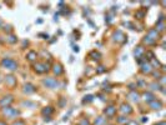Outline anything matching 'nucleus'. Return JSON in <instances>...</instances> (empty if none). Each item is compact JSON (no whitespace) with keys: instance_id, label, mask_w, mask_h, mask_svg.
I'll list each match as a JSON object with an SVG mask.
<instances>
[{"instance_id":"nucleus-15","label":"nucleus","mask_w":166,"mask_h":125,"mask_svg":"<svg viewBox=\"0 0 166 125\" xmlns=\"http://www.w3.org/2000/svg\"><path fill=\"white\" fill-rule=\"evenodd\" d=\"M36 90L35 89V86H34L33 84H26L25 86H24V93H26V94H31V93H34Z\"/></svg>"},{"instance_id":"nucleus-11","label":"nucleus","mask_w":166,"mask_h":125,"mask_svg":"<svg viewBox=\"0 0 166 125\" xmlns=\"http://www.w3.org/2000/svg\"><path fill=\"white\" fill-rule=\"evenodd\" d=\"M120 111L124 113V114H131V113H133V108L129 105V104L124 103V104H121V106H120Z\"/></svg>"},{"instance_id":"nucleus-16","label":"nucleus","mask_w":166,"mask_h":125,"mask_svg":"<svg viewBox=\"0 0 166 125\" xmlns=\"http://www.w3.org/2000/svg\"><path fill=\"white\" fill-rule=\"evenodd\" d=\"M144 100L147 101V103H151L152 100H155V96H154V94L152 93H144Z\"/></svg>"},{"instance_id":"nucleus-24","label":"nucleus","mask_w":166,"mask_h":125,"mask_svg":"<svg viewBox=\"0 0 166 125\" xmlns=\"http://www.w3.org/2000/svg\"><path fill=\"white\" fill-rule=\"evenodd\" d=\"M135 16H136L138 19H142V18L145 16V11H136V13H135Z\"/></svg>"},{"instance_id":"nucleus-33","label":"nucleus","mask_w":166,"mask_h":125,"mask_svg":"<svg viewBox=\"0 0 166 125\" xmlns=\"http://www.w3.org/2000/svg\"><path fill=\"white\" fill-rule=\"evenodd\" d=\"M40 36H44V39H47V38H49V35H47V34H40Z\"/></svg>"},{"instance_id":"nucleus-14","label":"nucleus","mask_w":166,"mask_h":125,"mask_svg":"<svg viewBox=\"0 0 166 125\" xmlns=\"http://www.w3.org/2000/svg\"><path fill=\"white\" fill-rule=\"evenodd\" d=\"M52 71H54L55 75H61L62 73H64V69H62V66L60 64H55L54 68H52Z\"/></svg>"},{"instance_id":"nucleus-31","label":"nucleus","mask_w":166,"mask_h":125,"mask_svg":"<svg viewBox=\"0 0 166 125\" xmlns=\"http://www.w3.org/2000/svg\"><path fill=\"white\" fill-rule=\"evenodd\" d=\"M111 19H113V18H111V16H109V15H108V16H106V19H105V21H106L108 24H110V23H111Z\"/></svg>"},{"instance_id":"nucleus-35","label":"nucleus","mask_w":166,"mask_h":125,"mask_svg":"<svg viewBox=\"0 0 166 125\" xmlns=\"http://www.w3.org/2000/svg\"><path fill=\"white\" fill-rule=\"evenodd\" d=\"M156 125H166V123L165 121H160V123H157Z\"/></svg>"},{"instance_id":"nucleus-21","label":"nucleus","mask_w":166,"mask_h":125,"mask_svg":"<svg viewBox=\"0 0 166 125\" xmlns=\"http://www.w3.org/2000/svg\"><path fill=\"white\" fill-rule=\"evenodd\" d=\"M90 56L92 60H100V56H101V55H100V53H97V51H91Z\"/></svg>"},{"instance_id":"nucleus-9","label":"nucleus","mask_w":166,"mask_h":125,"mask_svg":"<svg viewBox=\"0 0 166 125\" xmlns=\"http://www.w3.org/2000/svg\"><path fill=\"white\" fill-rule=\"evenodd\" d=\"M144 54H145V49H144V46H141V45L136 46V49L134 50V55H135L136 59H141Z\"/></svg>"},{"instance_id":"nucleus-23","label":"nucleus","mask_w":166,"mask_h":125,"mask_svg":"<svg viewBox=\"0 0 166 125\" xmlns=\"http://www.w3.org/2000/svg\"><path fill=\"white\" fill-rule=\"evenodd\" d=\"M118 123H119V124L128 123V118H125V116H119V118H118Z\"/></svg>"},{"instance_id":"nucleus-18","label":"nucleus","mask_w":166,"mask_h":125,"mask_svg":"<svg viewBox=\"0 0 166 125\" xmlns=\"http://www.w3.org/2000/svg\"><path fill=\"white\" fill-rule=\"evenodd\" d=\"M36 56H38V54H36V51H34V50L29 51L28 55H26V58H28L29 61H35V60H36Z\"/></svg>"},{"instance_id":"nucleus-19","label":"nucleus","mask_w":166,"mask_h":125,"mask_svg":"<svg viewBox=\"0 0 166 125\" xmlns=\"http://www.w3.org/2000/svg\"><path fill=\"white\" fill-rule=\"evenodd\" d=\"M41 113H43V115H45V116H46V115H51L52 113H54V109H52L51 106H47V108H44Z\"/></svg>"},{"instance_id":"nucleus-7","label":"nucleus","mask_w":166,"mask_h":125,"mask_svg":"<svg viewBox=\"0 0 166 125\" xmlns=\"http://www.w3.org/2000/svg\"><path fill=\"white\" fill-rule=\"evenodd\" d=\"M14 101V98L11 95H6L4 98L0 99V106L1 108H6V106H10V104Z\"/></svg>"},{"instance_id":"nucleus-27","label":"nucleus","mask_w":166,"mask_h":125,"mask_svg":"<svg viewBox=\"0 0 166 125\" xmlns=\"http://www.w3.org/2000/svg\"><path fill=\"white\" fill-rule=\"evenodd\" d=\"M150 86H151V89L152 90H159V89H160V85H159V84H155V83H152V84H150Z\"/></svg>"},{"instance_id":"nucleus-26","label":"nucleus","mask_w":166,"mask_h":125,"mask_svg":"<svg viewBox=\"0 0 166 125\" xmlns=\"http://www.w3.org/2000/svg\"><path fill=\"white\" fill-rule=\"evenodd\" d=\"M16 36H14V35H10L9 38H8V41H9L10 44H14V43H16Z\"/></svg>"},{"instance_id":"nucleus-12","label":"nucleus","mask_w":166,"mask_h":125,"mask_svg":"<svg viewBox=\"0 0 166 125\" xmlns=\"http://www.w3.org/2000/svg\"><path fill=\"white\" fill-rule=\"evenodd\" d=\"M149 104H150V108L154 109V110H159V109H161L162 108V103L160 100H156V99L152 100L151 103H149Z\"/></svg>"},{"instance_id":"nucleus-37","label":"nucleus","mask_w":166,"mask_h":125,"mask_svg":"<svg viewBox=\"0 0 166 125\" xmlns=\"http://www.w3.org/2000/svg\"><path fill=\"white\" fill-rule=\"evenodd\" d=\"M5 30H8V31H10V26L8 25V26H5Z\"/></svg>"},{"instance_id":"nucleus-25","label":"nucleus","mask_w":166,"mask_h":125,"mask_svg":"<svg viewBox=\"0 0 166 125\" xmlns=\"http://www.w3.org/2000/svg\"><path fill=\"white\" fill-rule=\"evenodd\" d=\"M79 125H90V121L87 120L86 118H82V119L79 121Z\"/></svg>"},{"instance_id":"nucleus-8","label":"nucleus","mask_w":166,"mask_h":125,"mask_svg":"<svg viewBox=\"0 0 166 125\" xmlns=\"http://www.w3.org/2000/svg\"><path fill=\"white\" fill-rule=\"evenodd\" d=\"M151 71H152V65L149 61L145 60L141 64V73H144V74H150Z\"/></svg>"},{"instance_id":"nucleus-22","label":"nucleus","mask_w":166,"mask_h":125,"mask_svg":"<svg viewBox=\"0 0 166 125\" xmlns=\"http://www.w3.org/2000/svg\"><path fill=\"white\" fill-rule=\"evenodd\" d=\"M92 100H94V96H92V95H86L85 98L82 99V103L86 104V103H91Z\"/></svg>"},{"instance_id":"nucleus-3","label":"nucleus","mask_w":166,"mask_h":125,"mask_svg":"<svg viewBox=\"0 0 166 125\" xmlns=\"http://www.w3.org/2000/svg\"><path fill=\"white\" fill-rule=\"evenodd\" d=\"M3 114L6 115L8 118H15V116L20 115V111L14 109V108H10V106H6V108H3Z\"/></svg>"},{"instance_id":"nucleus-5","label":"nucleus","mask_w":166,"mask_h":125,"mask_svg":"<svg viewBox=\"0 0 166 125\" xmlns=\"http://www.w3.org/2000/svg\"><path fill=\"white\" fill-rule=\"evenodd\" d=\"M43 84L46 88H50V89H55L59 85V83H57V80L55 78H46V79H44Z\"/></svg>"},{"instance_id":"nucleus-30","label":"nucleus","mask_w":166,"mask_h":125,"mask_svg":"<svg viewBox=\"0 0 166 125\" xmlns=\"http://www.w3.org/2000/svg\"><path fill=\"white\" fill-rule=\"evenodd\" d=\"M13 125H25V123H24V121H21V120H16Z\"/></svg>"},{"instance_id":"nucleus-10","label":"nucleus","mask_w":166,"mask_h":125,"mask_svg":"<svg viewBox=\"0 0 166 125\" xmlns=\"http://www.w3.org/2000/svg\"><path fill=\"white\" fill-rule=\"evenodd\" d=\"M104 113H105V115H106V116H109V118H113V116L116 114V108H115L114 105H110V106H108V108L105 109Z\"/></svg>"},{"instance_id":"nucleus-13","label":"nucleus","mask_w":166,"mask_h":125,"mask_svg":"<svg viewBox=\"0 0 166 125\" xmlns=\"http://www.w3.org/2000/svg\"><path fill=\"white\" fill-rule=\"evenodd\" d=\"M5 83L10 85V86H14L15 84H16V78L13 76V75H8V76L5 78Z\"/></svg>"},{"instance_id":"nucleus-17","label":"nucleus","mask_w":166,"mask_h":125,"mask_svg":"<svg viewBox=\"0 0 166 125\" xmlns=\"http://www.w3.org/2000/svg\"><path fill=\"white\" fill-rule=\"evenodd\" d=\"M129 99H130V100H133V101H135V103H138V101L140 100V95H139L136 92H131L130 94H129Z\"/></svg>"},{"instance_id":"nucleus-29","label":"nucleus","mask_w":166,"mask_h":125,"mask_svg":"<svg viewBox=\"0 0 166 125\" xmlns=\"http://www.w3.org/2000/svg\"><path fill=\"white\" fill-rule=\"evenodd\" d=\"M105 70H106V69H105L104 66H99L97 68V70H96V73H97V74H101V73H104Z\"/></svg>"},{"instance_id":"nucleus-4","label":"nucleus","mask_w":166,"mask_h":125,"mask_svg":"<svg viewBox=\"0 0 166 125\" xmlns=\"http://www.w3.org/2000/svg\"><path fill=\"white\" fill-rule=\"evenodd\" d=\"M34 70L38 74H44V73L49 71V65H47L46 62H36L34 65Z\"/></svg>"},{"instance_id":"nucleus-6","label":"nucleus","mask_w":166,"mask_h":125,"mask_svg":"<svg viewBox=\"0 0 166 125\" xmlns=\"http://www.w3.org/2000/svg\"><path fill=\"white\" fill-rule=\"evenodd\" d=\"M114 40L115 41H118V43H126L128 41V36H125V34L123 33V31H120V30H118L116 33L114 34Z\"/></svg>"},{"instance_id":"nucleus-28","label":"nucleus","mask_w":166,"mask_h":125,"mask_svg":"<svg viewBox=\"0 0 166 125\" xmlns=\"http://www.w3.org/2000/svg\"><path fill=\"white\" fill-rule=\"evenodd\" d=\"M146 55L149 56L147 60H152V59H154V53H152V51H146Z\"/></svg>"},{"instance_id":"nucleus-20","label":"nucleus","mask_w":166,"mask_h":125,"mask_svg":"<svg viewBox=\"0 0 166 125\" xmlns=\"http://www.w3.org/2000/svg\"><path fill=\"white\" fill-rule=\"evenodd\" d=\"M106 124V119H105L104 116H99V118H96V120H95V125H105Z\"/></svg>"},{"instance_id":"nucleus-36","label":"nucleus","mask_w":166,"mask_h":125,"mask_svg":"<svg viewBox=\"0 0 166 125\" xmlns=\"http://www.w3.org/2000/svg\"><path fill=\"white\" fill-rule=\"evenodd\" d=\"M154 76H160V73H154Z\"/></svg>"},{"instance_id":"nucleus-32","label":"nucleus","mask_w":166,"mask_h":125,"mask_svg":"<svg viewBox=\"0 0 166 125\" xmlns=\"http://www.w3.org/2000/svg\"><path fill=\"white\" fill-rule=\"evenodd\" d=\"M128 125H138L136 121H128Z\"/></svg>"},{"instance_id":"nucleus-1","label":"nucleus","mask_w":166,"mask_h":125,"mask_svg":"<svg viewBox=\"0 0 166 125\" xmlns=\"http://www.w3.org/2000/svg\"><path fill=\"white\" fill-rule=\"evenodd\" d=\"M157 39H159V33L155 29H150L147 35L144 38V43L147 44V45H154V44L156 43Z\"/></svg>"},{"instance_id":"nucleus-39","label":"nucleus","mask_w":166,"mask_h":125,"mask_svg":"<svg viewBox=\"0 0 166 125\" xmlns=\"http://www.w3.org/2000/svg\"><path fill=\"white\" fill-rule=\"evenodd\" d=\"M1 25H3V21H1V20H0V26H1Z\"/></svg>"},{"instance_id":"nucleus-38","label":"nucleus","mask_w":166,"mask_h":125,"mask_svg":"<svg viewBox=\"0 0 166 125\" xmlns=\"http://www.w3.org/2000/svg\"><path fill=\"white\" fill-rule=\"evenodd\" d=\"M0 125H6V123H4V121H0Z\"/></svg>"},{"instance_id":"nucleus-2","label":"nucleus","mask_w":166,"mask_h":125,"mask_svg":"<svg viewBox=\"0 0 166 125\" xmlns=\"http://www.w3.org/2000/svg\"><path fill=\"white\" fill-rule=\"evenodd\" d=\"M1 66L13 71V70H16V69H18V64H16V61H14L13 59H3V60H1Z\"/></svg>"},{"instance_id":"nucleus-34","label":"nucleus","mask_w":166,"mask_h":125,"mask_svg":"<svg viewBox=\"0 0 166 125\" xmlns=\"http://www.w3.org/2000/svg\"><path fill=\"white\" fill-rule=\"evenodd\" d=\"M72 50H74V51H76V53H77V51H79V46H77V45H76V46H74V48H72Z\"/></svg>"}]
</instances>
